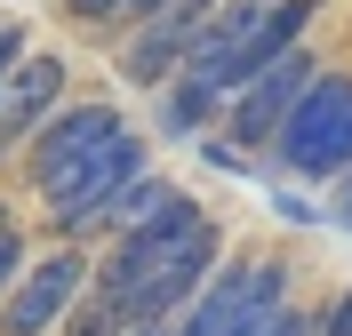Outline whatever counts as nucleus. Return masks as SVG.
I'll list each match as a JSON object with an SVG mask.
<instances>
[{"instance_id": "10", "label": "nucleus", "mask_w": 352, "mask_h": 336, "mask_svg": "<svg viewBox=\"0 0 352 336\" xmlns=\"http://www.w3.org/2000/svg\"><path fill=\"white\" fill-rule=\"evenodd\" d=\"M200 16H208V8L176 0V8H160V16L129 24V65H120V72H129L136 89H160V80H176V65H184V48H192Z\"/></svg>"}, {"instance_id": "6", "label": "nucleus", "mask_w": 352, "mask_h": 336, "mask_svg": "<svg viewBox=\"0 0 352 336\" xmlns=\"http://www.w3.org/2000/svg\"><path fill=\"white\" fill-rule=\"evenodd\" d=\"M88 265H96V256H80L72 240L48 248V256H32V265L16 272V289L0 296V336H48L72 313V296L88 289Z\"/></svg>"}, {"instance_id": "13", "label": "nucleus", "mask_w": 352, "mask_h": 336, "mask_svg": "<svg viewBox=\"0 0 352 336\" xmlns=\"http://www.w3.org/2000/svg\"><path fill=\"white\" fill-rule=\"evenodd\" d=\"M24 265H32V248H24V232H16V224L0 216V296L16 289V272H24Z\"/></svg>"}, {"instance_id": "2", "label": "nucleus", "mask_w": 352, "mask_h": 336, "mask_svg": "<svg viewBox=\"0 0 352 336\" xmlns=\"http://www.w3.org/2000/svg\"><path fill=\"white\" fill-rule=\"evenodd\" d=\"M272 160L288 177H336L352 160V80L344 72H312V89L288 104L280 136H272Z\"/></svg>"}, {"instance_id": "3", "label": "nucleus", "mask_w": 352, "mask_h": 336, "mask_svg": "<svg viewBox=\"0 0 352 336\" xmlns=\"http://www.w3.org/2000/svg\"><path fill=\"white\" fill-rule=\"evenodd\" d=\"M288 304V265L280 256H248V265H217L184 304V336H264V320Z\"/></svg>"}, {"instance_id": "19", "label": "nucleus", "mask_w": 352, "mask_h": 336, "mask_svg": "<svg viewBox=\"0 0 352 336\" xmlns=\"http://www.w3.org/2000/svg\"><path fill=\"white\" fill-rule=\"evenodd\" d=\"M192 8H217V0H192Z\"/></svg>"}, {"instance_id": "14", "label": "nucleus", "mask_w": 352, "mask_h": 336, "mask_svg": "<svg viewBox=\"0 0 352 336\" xmlns=\"http://www.w3.org/2000/svg\"><path fill=\"white\" fill-rule=\"evenodd\" d=\"M72 16H80V24H129L136 0H72Z\"/></svg>"}, {"instance_id": "5", "label": "nucleus", "mask_w": 352, "mask_h": 336, "mask_svg": "<svg viewBox=\"0 0 352 336\" xmlns=\"http://www.w3.org/2000/svg\"><path fill=\"white\" fill-rule=\"evenodd\" d=\"M144 168H153V153H144V136H136V128H120V136L104 144V153H96V160L80 168V177H72L65 192H56V201H48L56 232H65V240H88V232H104L112 201H120V192H129V184L144 177Z\"/></svg>"}, {"instance_id": "16", "label": "nucleus", "mask_w": 352, "mask_h": 336, "mask_svg": "<svg viewBox=\"0 0 352 336\" xmlns=\"http://www.w3.org/2000/svg\"><path fill=\"white\" fill-rule=\"evenodd\" d=\"M320 336H352V289H344V296H336L329 313H320Z\"/></svg>"}, {"instance_id": "1", "label": "nucleus", "mask_w": 352, "mask_h": 336, "mask_svg": "<svg viewBox=\"0 0 352 336\" xmlns=\"http://www.w3.org/2000/svg\"><path fill=\"white\" fill-rule=\"evenodd\" d=\"M200 216H208V208H200L192 192H168L160 208H144L136 224H120V232H112V248L88 265V280H96V289H112L120 304H129L144 280H160V272H168V256L200 232Z\"/></svg>"}, {"instance_id": "4", "label": "nucleus", "mask_w": 352, "mask_h": 336, "mask_svg": "<svg viewBox=\"0 0 352 336\" xmlns=\"http://www.w3.org/2000/svg\"><path fill=\"white\" fill-rule=\"evenodd\" d=\"M120 128H129V120H120V104H104V96H88V104H56L41 128L24 136V144H32V192L56 201V192H65V184L80 177Z\"/></svg>"}, {"instance_id": "9", "label": "nucleus", "mask_w": 352, "mask_h": 336, "mask_svg": "<svg viewBox=\"0 0 352 336\" xmlns=\"http://www.w3.org/2000/svg\"><path fill=\"white\" fill-rule=\"evenodd\" d=\"M65 56H16V72H8V80H0V153H8V144H24V136L41 128L48 112H56V96H65Z\"/></svg>"}, {"instance_id": "17", "label": "nucleus", "mask_w": 352, "mask_h": 336, "mask_svg": "<svg viewBox=\"0 0 352 336\" xmlns=\"http://www.w3.org/2000/svg\"><path fill=\"white\" fill-rule=\"evenodd\" d=\"M129 336H184V313H160V320H129Z\"/></svg>"}, {"instance_id": "15", "label": "nucleus", "mask_w": 352, "mask_h": 336, "mask_svg": "<svg viewBox=\"0 0 352 336\" xmlns=\"http://www.w3.org/2000/svg\"><path fill=\"white\" fill-rule=\"evenodd\" d=\"M264 336H320V320H312V313H296V304H280V313L264 320Z\"/></svg>"}, {"instance_id": "18", "label": "nucleus", "mask_w": 352, "mask_h": 336, "mask_svg": "<svg viewBox=\"0 0 352 336\" xmlns=\"http://www.w3.org/2000/svg\"><path fill=\"white\" fill-rule=\"evenodd\" d=\"M336 216L352 224V160H344V168H336Z\"/></svg>"}, {"instance_id": "7", "label": "nucleus", "mask_w": 352, "mask_h": 336, "mask_svg": "<svg viewBox=\"0 0 352 336\" xmlns=\"http://www.w3.org/2000/svg\"><path fill=\"white\" fill-rule=\"evenodd\" d=\"M312 72H320V65H312L305 41L280 48L256 80H241V89L224 96V136H241V153H248V144H272V136H280V120H288V104L312 89Z\"/></svg>"}, {"instance_id": "11", "label": "nucleus", "mask_w": 352, "mask_h": 336, "mask_svg": "<svg viewBox=\"0 0 352 336\" xmlns=\"http://www.w3.org/2000/svg\"><path fill=\"white\" fill-rule=\"evenodd\" d=\"M153 96H160V112H153V120H160V136H192V128H208V120L224 112V96L208 89L200 72H176V80H160Z\"/></svg>"}, {"instance_id": "8", "label": "nucleus", "mask_w": 352, "mask_h": 336, "mask_svg": "<svg viewBox=\"0 0 352 336\" xmlns=\"http://www.w3.org/2000/svg\"><path fill=\"white\" fill-rule=\"evenodd\" d=\"M217 265H224V232H217V216H200V232H192V240H184V248L168 256V272H160V280H144V289L129 296V320L184 313V304L200 296V280H208Z\"/></svg>"}, {"instance_id": "12", "label": "nucleus", "mask_w": 352, "mask_h": 336, "mask_svg": "<svg viewBox=\"0 0 352 336\" xmlns=\"http://www.w3.org/2000/svg\"><path fill=\"white\" fill-rule=\"evenodd\" d=\"M56 336H129V304H120L112 289H96V280H88V289L72 296V313L56 320Z\"/></svg>"}]
</instances>
